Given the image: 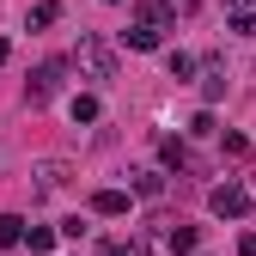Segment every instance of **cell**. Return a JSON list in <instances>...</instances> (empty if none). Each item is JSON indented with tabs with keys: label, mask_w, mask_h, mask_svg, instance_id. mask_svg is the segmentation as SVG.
<instances>
[{
	"label": "cell",
	"mask_w": 256,
	"mask_h": 256,
	"mask_svg": "<svg viewBox=\"0 0 256 256\" xmlns=\"http://www.w3.org/2000/svg\"><path fill=\"white\" fill-rule=\"evenodd\" d=\"M74 61H80L92 80H116V49L98 37V30H80V49H74Z\"/></svg>",
	"instance_id": "1"
},
{
	"label": "cell",
	"mask_w": 256,
	"mask_h": 256,
	"mask_svg": "<svg viewBox=\"0 0 256 256\" xmlns=\"http://www.w3.org/2000/svg\"><path fill=\"white\" fill-rule=\"evenodd\" d=\"M208 208H214L220 220H238V214H250V189L226 177V183H214V189H208Z\"/></svg>",
	"instance_id": "2"
},
{
	"label": "cell",
	"mask_w": 256,
	"mask_h": 256,
	"mask_svg": "<svg viewBox=\"0 0 256 256\" xmlns=\"http://www.w3.org/2000/svg\"><path fill=\"white\" fill-rule=\"evenodd\" d=\"M61 74H68V61H43V68L24 80V104H49L61 92Z\"/></svg>",
	"instance_id": "3"
},
{
	"label": "cell",
	"mask_w": 256,
	"mask_h": 256,
	"mask_svg": "<svg viewBox=\"0 0 256 256\" xmlns=\"http://www.w3.org/2000/svg\"><path fill=\"white\" fill-rule=\"evenodd\" d=\"M128 196L158 202V196H165V171H128Z\"/></svg>",
	"instance_id": "4"
},
{
	"label": "cell",
	"mask_w": 256,
	"mask_h": 256,
	"mask_svg": "<svg viewBox=\"0 0 256 256\" xmlns=\"http://www.w3.org/2000/svg\"><path fill=\"white\" fill-rule=\"evenodd\" d=\"M128 202H134L128 189H98V196H92V214H104V220H122V214H128Z\"/></svg>",
	"instance_id": "5"
},
{
	"label": "cell",
	"mask_w": 256,
	"mask_h": 256,
	"mask_svg": "<svg viewBox=\"0 0 256 256\" xmlns=\"http://www.w3.org/2000/svg\"><path fill=\"white\" fill-rule=\"evenodd\" d=\"M165 244H171V256H196L202 232H196V226H165Z\"/></svg>",
	"instance_id": "6"
},
{
	"label": "cell",
	"mask_w": 256,
	"mask_h": 256,
	"mask_svg": "<svg viewBox=\"0 0 256 256\" xmlns=\"http://www.w3.org/2000/svg\"><path fill=\"white\" fill-rule=\"evenodd\" d=\"M158 158H165V171H189V165H196V158H189V146H183V140H171V134L158 140Z\"/></svg>",
	"instance_id": "7"
},
{
	"label": "cell",
	"mask_w": 256,
	"mask_h": 256,
	"mask_svg": "<svg viewBox=\"0 0 256 256\" xmlns=\"http://www.w3.org/2000/svg\"><path fill=\"white\" fill-rule=\"evenodd\" d=\"M24 232H30V226H24L18 214H0V250H18V244H24Z\"/></svg>",
	"instance_id": "8"
},
{
	"label": "cell",
	"mask_w": 256,
	"mask_h": 256,
	"mask_svg": "<svg viewBox=\"0 0 256 256\" xmlns=\"http://www.w3.org/2000/svg\"><path fill=\"white\" fill-rule=\"evenodd\" d=\"M171 12H177L171 0H140V24H158V30H165V24H171Z\"/></svg>",
	"instance_id": "9"
},
{
	"label": "cell",
	"mask_w": 256,
	"mask_h": 256,
	"mask_svg": "<svg viewBox=\"0 0 256 256\" xmlns=\"http://www.w3.org/2000/svg\"><path fill=\"white\" fill-rule=\"evenodd\" d=\"M122 43H128V49H140V55H152V49H158V24H134Z\"/></svg>",
	"instance_id": "10"
},
{
	"label": "cell",
	"mask_w": 256,
	"mask_h": 256,
	"mask_svg": "<svg viewBox=\"0 0 256 256\" xmlns=\"http://www.w3.org/2000/svg\"><path fill=\"white\" fill-rule=\"evenodd\" d=\"M226 30H238V37H256V12L232 0V12H226Z\"/></svg>",
	"instance_id": "11"
},
{
	"label": "cell",
	"mask_w": 256,
	"mask_h": 256,
	"mask_svg": "<svg viewBox=\"0 0 256 256\" xmlns=\"http://www.w3.org/2000/svg\"><path fill=\"white\" fill-rule=\"evenodd\" d=\"M202 98H208V104H220V98H226V74H220V61H208V80H202Z\"/></svg>",
	"instance_id": "12"
},
{
	"label": "cell",
	"mask_w": 256,
	"mask_h": 256,
	"mask_svg": "<svg viewBox=\"0 0 256 256\" xmlns=\"http://www.w3.org/2000/svg\"><path fill=\"white\" fill-rule=\"evenodd\" d=\"M104 256H152V250H146V238H110Z\"/></svg>",
	"instance_id": "13"
},
{
	"label": "cell",
	"mask_w": 256,
	"mask_h": 256,
	"mask_svg": "<svg viewBox=\"0 0 256 256\" xmlns=\"http://www.w3.org/2000/svg\"><path fill=\"white\" fill-rule=\"evenodd\" d=\"M165 68H171V80H196V55L171 49V55H165Z\"/></svg>",
	"instance_id": "14"
},
{
	"label": "cell",
	"mask_w": 256,
	"mask_h": 256,
	"mask_svg": "<svg viewBox=\"0 0 256 256\" xmlns=\"http://www.w3.org/2000/svg\"><path fill=\"white\" fill-rule=\"evenodd\" d=\"M68 116H74V122H98V98H92V92H80V98L68 104Z\"/></svg>",
	"instance_id": "15"
},
{
	"label": "cell",
	"mask_w": 256,
	"mask_h": 256,
	"mask_svg": "<svg viewBox=\"0 0 256 256\" xmlns=\"http://www.w3.org/2000/svg\"><path fill=\"white\" fill-rule=\"evenodd\" d=\"M24 244H30V256H49V250H55V232H49V226H30Z\"/></svg>",
	"instance_id": "16"
},
{
	"label": "cell",
	"mask_w": 256,
	"mask_h": 256,
	"mask_svg": "<svg viewBox=\"0 0 256 256\" xmlns=\"http://www.w3.org/2000/svg\"><path fill=\"white\" fill-rule=\"evenodd\" d=\"M55 18H61V0H37V6H30V24H37V30L55 24Z\"/></svg>",
	"instance_id": "17"
},
{
	"label": "cell",
	"mask_w": 256,
	"mask_h": 256,
	"mask_svg": "<svg viewBox=\"0 0 256 256\" xmlns=\"http://www.w3.org/2000/svg\"><path fill=\"white\" fill-rule=\"evenodd\" d=\"M37 189H61V165L49 158V165H37Z\"/></svg>",
	"instance_id": "18"
},
{
	"label": "cell",
	"mask_w": 256,
	"mask_h": 256,
	"mask_svg": "<svg viewBox=\"0 0 256 256\" xmlns=\"http://www.w3.org/2000/svg\"><path fill=\"white\" fill-rule=\"evenodd\" d=\"M189 134H214V110H196V116H189Z\"/></svg>",
	"instance_id": "19"
},
{
	"label": "cell",
	"mask_w": 256,
	"mask_h": 256,
	"mask_svg": "<svg viewBox=\"0 0 256 256\" xmlns=\"http://www.w3.org/2000/svg\"><path fill=\"white\" fill-rule=\"evenodd\" d=\"M238 256H256V232H238Z\"/></svg>",
	"instance_id": "20"
},
{
	"label": "cell",
	"mask_w": 256,
	"mask_h": 256,
	"mask_svg": "<svg viewBox=\"0 0 256 256\" xmlns=\"http://www.w3.org/2000/svg\"><path fill=\"white\" fill-rule=\"evenodd\" d=\"M6 49H12V43H6V37H0V61H6Z\"/></svg>",
	"instance_id": "21"
},
{
	"label": "cell",
	"mask_w": 256,
	"mask_h": 256,
	"mask_svg": "<svg viewBox=\"0 0 256 256\" xmlns=\"http://www.w3.org/2000/svg\"><path fill=\"white\" fill-rule=\"evenodd\" d=\"M104 6H116V0H104Z\"/></svg>",
	"instance_id": "22"
}]
</instances>
